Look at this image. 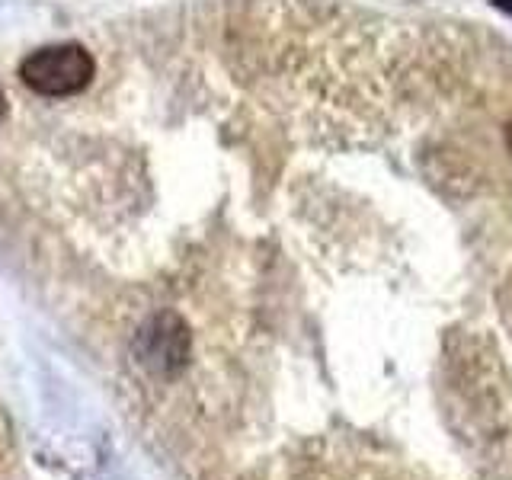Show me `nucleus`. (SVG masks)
I'll list each match as a JSON object with an SVG mask.
<instances>
[{"label": "nucleus", "instance_id": "obj_2", "mask_svg": "<svg viewBox=\"0 0 512 480\" xmlns=\"http://www.w3.org/2000/svg\"><path fill=\"white\" fill-rule=\"evenodd\" d=\"M503 138H506V151H509V157H512V119H509L506 128H503Z\"/></svg>", "mask_w": 512, "mask_h": 480}, {"label": "nucleus", "instance_id": "obj_3", "mask_svg": "<svg viewBox=\"0 0 512 480\" xmlns=\"http://www.w3.org/2000/svg\"><path fill=\"white\" fill-rule=\"evenodd\" d=\"M493 7H496V10H503V13H509V16H512V0H493Z\"/></svg>", "mask_w": 512, "mask_h": 480}, {"label": "nucleus", "instance_id": "obj_1", "mask_svg": "<svg viewBox=\"0 0 512 480\" xmlns=\"http://www.w3.org/2000/svg\"><path fill=\"white\" fill-rule=\"evenodd\" d=\"M96 64L84 45H48L20 64L23 84L39 96H74L93 80Z\"/></svg>", "mask_w": 512, "mask_h": 480}]
</instances>
